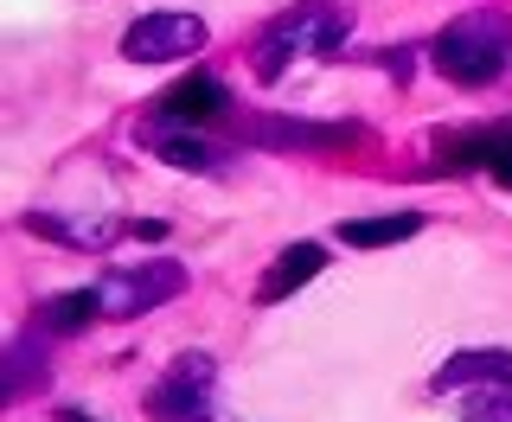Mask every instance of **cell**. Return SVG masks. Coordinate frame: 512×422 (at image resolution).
<instances>
[{
    "label": "cell",
    "instance_id": "obj_5",
    "mask_svg": "<svg viewBox=\"0 0 512 422\" xmlns=\"http://www.w3.org/2000/svg\"><path fill=\"white\" fill-rule=\"evenodd\" d=\"M205 52V20L199 13H148L122 32V58L128 64H173Z\"/></svg>",
    "mask_w": 512,
    "mask_h": 422
},
{
    "label": "cell",
    "instance_id": "obj_8",
    "mask_svg": "<svg viewBox=\"0 0 512 422\" xmlns=\"http://www.w3.org/2000/svg\"><path fill=\"white\" fill-rule=\"evenodd\" d=\"M320 269H327V250H320V243H288L276 263H269V275L256 282V301H288L295 288H308Z\"/></svg>",
    "mask_w": 512,
    "mask_h": 422
},
{
    "label": "cell",
    "instance_id": "obj_4",
    "mask_svg": "<svg viewBox=\"0 0 512 422\" xmlns=\"http://www.w3.org/2000/svg\"><path fill=\"white\" fill-rule=\"evenodd\" d=\"M212 384H218L212 352H180V359H173V365L154 378L148 410H154L160 422H199L205 403H212Z\"/></svg>",
    "mask_w": 512,
    "mask_h": 422
},
{
    "label": "cell",
    "instance_id": "obj_3",
    "mask_svg": "<svg viewBox=\"0 0 512 422\" xmlns=\"http://www.w3.org/2000/svg\"><path fill=\"white\" fill-rule=\"evenodd\" d=\"M180 288H186L180 263H128V269H109L103 282H96V307H103V320H135V314H148V307L173 301Z\"/></svg>",
    "mask_w": 512,
    "mask_h": 422
},
{
    "label": "cell",
    "instance_id": "obj_7",
    "mask_svg": "<svg viewBox=\"0 0 512 422\" xmlns=\"http://www.w3.org/2000/svg\"><path fill=\"white\" fill-rule=\"evenodd\" d=\"M436 391H512V352H455L436 371Z\"/></svg>",
    "mask_w": 512,
    "mask_h": 422
},
{
    "label": "cell",
    "instance_id": "obj_10",
    "mask_svg": "<svg viewBox=\"0 0 512 422\" xmlns=\"http://www.w3.org/2000/svg\"><path fill=\"white\" fill-rule=\"evenodd\" d=\"M423 231V218L416 211H391V218H352V224H340V237L352 243V250H384V243H404V237H416Z\"/></svg>",
    "mask_w": 512,
    "mask_h": 422
},
{
    "label": "cell",
    "instance_id": "obj_6",
    "mask_svg": "<svg viewBox=\"0 0 512 422\" xmlns=\"http://www.w3.org/2000/svg\"><path fill=\"white\" fill-rule=\"evenodd\" d=\"M442 167H487L500 186H512V122L468 128L461 141H448V160H442Z\"/></svg>",
    "mask_w": 512,
    "mask_h": 422
},
{
    "label": "cell",
    "instance_id": "obj_11",
    "mask_svg": "<svg viewBox=\"0 0 512 422\" xmlns=\"http://www.w3.org/2000/svg\"><path fill=\"white\" fill-rule=\"evenodd\" d=\"M96 314H103V307H96V288L58 295V301H45V333H84Z\"/></svg>",
    "mask_w": 512,
    "mask_h": 422
},
{
    "label": "cell",
    "instance_id": "obj_9",
    "mask_svg": "<svg viewBox=\"0 0 512 422\" xmlns=\"http://www.w3.org/2000/svg\"><path fill=\"white\" fill-rule=\"evenodd\" d=\"M224 109H231V90H224L218 77H205V71L160 96V116L167 122H212V116H224Z\"/></svg>",
    "mask_w": 512,
    "mask_h": 422
},
{
    "label": "cell",
    "instance_id": "obj_2",
    "mask_svg": "<svg viewBox=\"0 0 512 422\" xmlns=\"http://www.w3.org/2000/svg\"><path fill=\"white\" fill-rule=\"evenodd\" d=\"M506 58H512V20L493 13V7L461 13V20L442 26V39H436V71L448 84H461V90L493 84V77L506 71Z\"/></svg>",
    "mask_w": 512,
    "mask_h": 422
},
{
    "label": "cell",
    "instance_id": "obj_14",
    "mask_svg": "<svg viewBox=\"0 0 512 422\" xmlns=\"http://www.w3.org/2000/svg\"><path fill=\"white\" fill-rule=\"evenodd\" d=\"M58 422H96V416H84V410H58Z\"/></svg>",
    "mask_w": 512,
    "mask_h": 422
},
{
    "label": "cell",
    "instance_id": "obj_1",
    "mask_svg": "<svg viewBox=\"0 0 512 422\" xmlns=\"http://www.w3.org/2000/svg\"><path fill=\"white\" fill-rule=\"evenodd\" d=\"M340 39H346V13L333 7V0H301V7H288L276 13L263 32H256V77L263 84H276V77L288 71V58H320V52H340Z\"/></svg>",
    "mask_w": 512,
    "mask_h": 422
},
{
    "label": "cell",
    "instance_id": "obj_12",
    "mask_svg": "<svg viewBox=\"0 0 512 422\" xmlns=\"http://www.w3.org/2000/svg\"><path fill=\"white\" fill-rule=\"evenodd\" d=\"M154 154L167 160V167H180V173H218L224 167L218 148H199V141H154Z\"/></svg>",
    "mask_w": 512,
    "mask_h": 422
},
{
    "label": "cell",
    "instance_id": "obj_13",
    "mask_svg": "<svg viewBox=\"0 0 512 422\" xmlns=\"http://www.w3.org/2000/svg\"><path fill=\"white\" fill-rule=\"evenodd\" d=\"M461 422H512V391H461Z\"/></svg>",
    "mask_w": 512,
    "mask_h": 422
}]
</instances>
